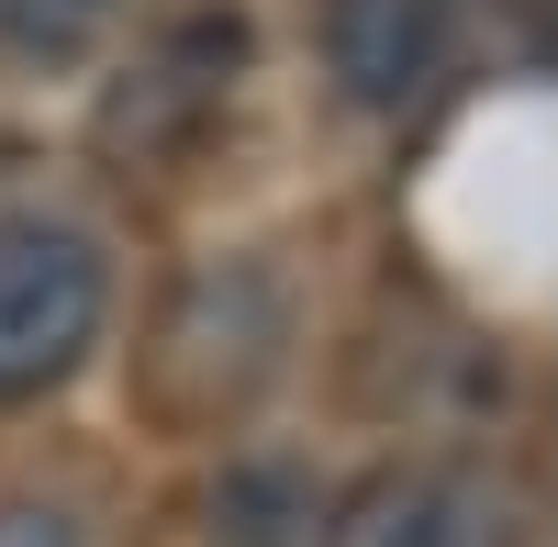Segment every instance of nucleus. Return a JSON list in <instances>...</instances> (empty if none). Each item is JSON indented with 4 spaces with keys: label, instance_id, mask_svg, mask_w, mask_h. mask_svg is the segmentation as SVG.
<instances>
[{
    "label": "nucleus",
    "instance_id": "2",
    "mask_svg": "<svg viewBox=\"0 0 558 547\" xmlns=\"http://www.w3.org/2000/svg\"><path fill=\"white\" fill-rule=\"evenodd\" d=\"M313 547H525V491L492 459H391L324 503Z\"/></svg>",
    "mask_w": 558,
    "mask_h": 547
},
{
    "label": "nucleus",
    "instance_id": "3",
    "mask_svg": "<svg viewBox=\"0 0 558 547\" xmlns=\"http://www.w3.org/2000/svg\"><path fill=\"white\" fill-rule=\"evenodd\" d=\"M313 45H324V89H336L357 123H413L458 78L470 0H324Z\"/></svg>",
    "mask_w": 558,
    "mask_h": 547
},
{
    "label": "nucleus",
    "instance_id": "1",
    "mask_svg": "<svg viewBox=\"0 0 558 547\" xmlns=\"http://www.w3.org/2000/svg\"><path fill=\"white\" fill-rule=\"evenodd\" d=\"M112 235L101 212L45 202V191H0V414L12 402L68 391L112 336Z\"/></svg>",
    "mask_w": 558,
    "mask_h": 547
},
{
    "label": "nucleus",
    "instance_id": "7",
    "mask_svg": "<svg viewBox=\"0 0 558 547\" xmlns=\"http://www.w3.org/2000/svg\"><path fill=\"white\" fill-rule=\"evenodd\" d=\"M0 547H89V536H78V514H57V503H0Z\"/></svg>",
    "mask_w": 558,
    "mask_h": 547
},
{
    "label": "nucleus",
    "instance_id": "5",
    "mask_svg": "<svg viewBox=\"0 0 558 547\" xmlns=\"http://www.w3.org/2000/svg\"><path fill=\"white\" fill-rule=\"evenodd\" d=\"M134 0H0V78H68Z\"/></svg>",
    "mask_w": 558,
    "mask_h": 547
},
{
    "label": "nucleus",
    "instance_id": "4",
    "mask_svg": "<svg viewBox=\"0 0 558 547\" xmlns=\"http://www.w3.org/2000/svg\"><path fill=\"white\" fill-rule=\"evenodd\" d=\"M235 68H246V23H235V12H191V23H168L146 57H123V89H112L101 134H112L123 157H168V146H191V134L223 112Z\"/></svg>",
    "mask_w": 558,
    "mask_h": 547
},
{
    "label": "nucleus",
    "instance_id": "6",
    "mask_svg": "<svg viewBox=\"0 0 558 547\" xmlns=\"http://www.w3.org/2000/svg\"><path fill=\"white\" fill-rule=\"evenodd\" d=\"M213 536L223 547H313L324 536V491L279 481V470H235L213 491Z\"/></svg>",
    "mask_w": 558,
    "mask_h": 547
}]
</instances>
